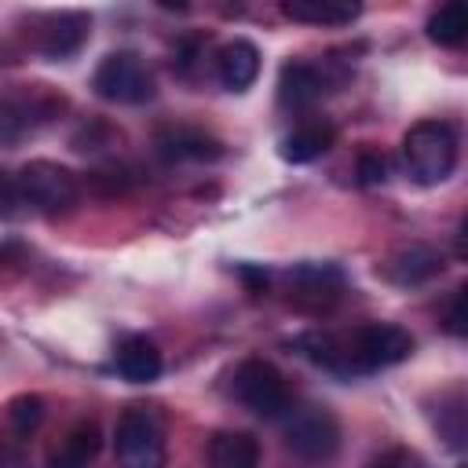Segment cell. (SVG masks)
Listing matches in <instances>:
<instances>
[{"label": "cell", "instance_id": "obj_1", "mask_svg": "<svg viewBox=\"0 0 468 468\" xmlns=\"http://www.w3.org/2000/svg\"><path fill=\"white\" fill-rule=\"evenodd\" d=\"M296 347L314 366L336 373V377H366L388 366H399L413 355V336L402 325L391 322H369L351 329L347 336L333 333H303L296 336Z\"/></svg>", "mask_w": 468, "mask_h": 468}, {"label": "cell", "instance_id": "obj_2", "mask_svg": "<svg viewBox=\"0 0 468 468\" xmlns=\"http://www.w3.org/2000/svg\"><path fill=\"white\" fill-rule=\"evenodd\" d=\"M402 165L406 176L420 186H435L450 179L457 165V135L442 121H417L402 135Z\"/></svg>", "mask_w": 468, "mask_h": 468}, {"label": "cell", "instance_id": "obj_3", "mask_svg": "<svg viewBox=\"0 0 468 468\" xmlns=\"http://www.w3.org/2000/svg\"><path fill=\"white\" fill-rule=\"evenodd\" d=\"M15 186L22 194V201L44 216H55V212H66L77 205L80 197V183L77 176L66 168V165H55V161H26L18 172H15Z\"/></svg>", "mask_w": 468, "mask_h": 468}, {"label": "cell", "instance_id": "obj_4", "mask_svg": "<svg viewBox=\"0 0 468 468\" xmlns=\"http://www.w3.org/2000/svg\"><path fill=\"white\" fill-rule=\"evenodd\" d=\"M117 468H165V431L154 410L132 406L121 413L113 431Z\"/></svg>", "mask_w": 468, "mask_h": 468}, {"label": "cell", "instance_id": "obj_5", "mask_svg": "<svg viewBox=\"0 0 468 468\" xmlns=\"http://www.w3.org/2000/svg\"><path fill=\"white\" fill-rule=\"evenodd\" d=\"M91 88L99 99L106 102H121V106H143L154 99V77L146 69V62L135 51H113L99 62Z\"/></svg>", "mask_w": 468, "mask_h": 468}, {"label": "cell", "instance_id": "obj_6", "mask_svg": "<svg viewBox=\"0 0 468 468\" xmlns=\"http://www.w3.org/2000/svg\"><path fill=\"white\" fill-rule=\"evenodd\" d=\"M230 391H234V399H238L245 410H252L256 417H282V413L289 410L285 377H282L267 358H245V362L234 369Z\"/></svg>", "mask_w": 468, "mask_h": 468}, {"label": "cell", "instance_id": "obj_7", "mask_svg": "<svg viewBox=\"0 0 468 468\" xmlns=\"http://www.w3.org/2000/svg\"><path fill=\"white\" fill-rule=\"evenodd\" d=\"M285 446L300 461H329L340 450V420L322 406H300L285 417Z\"/></svg>", "mask_w": 468, "mask_h": 468}, {"label": "cell", "instance_id": "obj_8", "mask_svg": "<svg viewBox=\"0 0 468 468\" xmlns=\"http://www.w3.org/2000/svg\"><path fill=\"white\" fill-rule=\"evenodd\" d=\"M285 282H289V303L307 314L329 311L344 289V274L333 263H296L285 274Z\"/></svg>", "mask_w": 468, "mask_h": 468}, {"label": "cell", "instance_id": "obj_9", "mask_svg": "<svg viewBox=\"0 0 468 468\" xmlns=\"http://www.w3.org/2000/svg\"><path fill=\"white\" fill-rule=\"evenodd\" d=\"M88 29H91V18L80 15V11H62V15H51L37 37V48L40 55L48 58H69L80 51V44L88 40Z\"/></svg>", "mask_w": 468, "mask_h": 468}, {"label": "cell", "instance_id": "obj_10", "mask_svg": "<svg viewBox=\"0 0 468 468\" xmlns=\"http://www.w3.org/2000/svg\"><path fill=\"white\" fill-rule=\"evenodd\" d=\"M439 271H442V256L431 245H402L380 263V274L395 285H420Z\"/></svg>", "mask_w": 468, "mask_h": 468}, {"label": "cell", "instance_id": "obj_11", "mask_svg": "<svg viewBox=\"0 0 468 468\" xmlns=\"http://www.w3.org/2000/svg\"><path fill=\"white\" fill-rule=\"evenodd\" d=\"M216 77L227 91H245L252 88V80L260 77V51L252 40H230L219 48L216 55Z\"/></svg>", "mask_w": 468, "mask_h": 468}, {"label": "cell", "instance_id": "obj_12", "mask_svg": "<svg viewBox=\"0 0 468 468\" xmlns=\"http://www.w3.org/2000/svg\"><path fill=\"white\" fill-rule=\"evenodd\" d=\"M333 143H336V128H333L329 121H311V124L292 128V132L282 139L278 154H282V161H289V165H307V161L322 157Z\"/></svg>", "mask_w": 468, "mask_h": 468}, {"label": "cell", "instance_id": "obj_13", "mask_svg": "<svg viewBox=\"0 0 468 468\" xmlns=\"http://www.w3.org/2000/svg\"><path fill=\"white\" fill-rule=\"evenodd\" d=\"M161 351L146 336H124L117 347V373L132 384H150L161 377Z\"/></svg>", "mask_w": 468, "mask_h": 468}, {"label": "cell", "instance_id": "obj_14", "mask_svg": "<svg viewBox=\"0 0 468 468\" xmlns=\"http://www.w3.org/2000/svg\"><path fill=\"white\" fill-rule=\"evenodd\" d=\"M431 424L446 439V446L468 450V391L464 388L442 391L435 410H431Z\"/></svg>", "mask_w": 468, "mask_h": 468}, {"label": "cell", "instance_id": "obj_15", "mask_svg": "<svg viewBox=\"0 0 468 468\" xmlns=\"http://www.w3.org/2000/svg\"><path fill=\"white\" fill-rule=\"evenodd\" d=\"M322 88H325L322 84V73L314 66H307V62H289L278 73V102L282 106L303 110V106H311V102L322 99Z\"/></svg>", "mask_w": 468, "mask_h": 468}, {"label": "cell", "instance_id": "obj_16", "mask_svg": "<svg viewBox=\"0 0 468 468\" xmlns=\"http://www.w3.org/2000/svg\"><path fill=\"white\" fill-rule=\"evenodd\" d=\"M208 468H260V442L249 431H216L208 439Z\"/></svg>", "mask_w": 468, "mask_h": 468}, {"label": "cell", "instance_id": "obj_17", "mask_svg": "<svg viewBox=\"0 0 468 468\" xmlns=\"http://www.w3.org/2000/svg\"><path fill=\"white\" fill-rule=\"evenodd\" d=\"M282 11L285 18L307 22V26H351L362 7L347 0H285Z\"/></svg>", "mask_w": 468, "mask_h": 468}, {"label": "cell", "instance_id": "obj_18", "mask_svg": "<svg viewBox=\"0 0 468 468\" xmlns=\"http://www.w3.org/2000/svg\"><path fill=\"white\" fill-rule=\"evenodd\" d=\"M428 40L442 48H457L468 40V4H442L428 15Z\"/></svg>", "mask_w": 468, "mask_h": 468}, {"label": "cell", "instance_id": "obj_19", "mask_svg": "<svg viewBox=\"0 0 468 468\" xmlns=\"http://www.w3.org/2000/svg\"><path fill=\"white\" fill-rule=\"evenodd\" d=\"M157 146H161V157L168 161H216L223 154V146L201 132H176V135H165Z\"/></svg>", "mask_w": 468, "mask_h": 468}, {"label": "cell", "instance_id": "obj_20", "mask_svg": "<svg viewBox=\"0 0 468 468\" xmlns=\"http://www.w3.org/2000/svg\"><path fill=\"white\" fill-rule=\"evenodd\" d=\"M99 446H102L99 424H95V420H80V424H73V428L66 431V439H62V446H58V453H55V457H62V461H73V464H84V468H88V464L95 461Z\"/></svg>", "mask_w": 468, "mask_h": 468}, {"label": "cell", "instance_id": "obj_21", "mask_svg": "<svg viewBox=\"0 0 468 468\" xmlns=\"http://www.w3.org/2000/svg\"><path fill=\"white\" fill-rule=\"evenodd\" d=\"M44 420V399L40 395H15L7 402V424L18 431V435H29L37 431Z\"/></svg>", "mask_w": 468, "mask_h": 468}, {"label": "cell", "instance_id": "obj_22", "mask_svg": "<svg viewBox=\"0 0 468 468\" xmlns=\"http://www.w3.org/2000/svg\"><path fill=\"white\" fill-rule=\"evenodd\" d=\"M388 179V157L380 150H362L358 154V183L362 186H377Z\"/></svg>", "mask_w": 468, "mask_h": 468}, {"label": "cell", "instance_id": "obj_23", "mask_svg": "<svg viewBox=\"0 0 468 468\" xmlns=\"http://www.w3.org/2000/svg\"><path fill=\"white\" fill-rule=\"evenodd\" d=\"M446 329L457 336H468V282L457 289V296L446 307Z\"/></svg>", "mask_w": 468, "mask_h": 468}, {"label": "cell", "instance_id": "obj_24", "mask_svg": "<svg viewBox=\"0 0 468 468\" xmlns=\"http://www.w3.org/2000/svg\"><path fill=\"white\" fill-rule=\"evenodd\" d=\"M366 468H424V461L413 450H406V446H391L380 457H373Z\"/></svg>", "mask_w": 468, "mask_h": 468}, {"label": "cell", "instance_id": "obj_25", "mask_svg": "<svg viewBox=\"0 0 468 468\" xmlns=\"http://www.w3.org/2000/svg\"><path fill=\"white\" fill-rule=\"evenodd\" d=\"M457 252H461V256H468V223L461 227V241H457Z\"/></svg>", "mask_w": 468, "mask_h": 468}, {"label": "cell", "instance_id": "obj_26", "mask_svg": "<svg viewBox=\"0 0 468 468\" xmlns=\"http://www.w3.org/2000/svg\"><path fill=\"white\" fill-rule=\"evenodd\" d=\"M457 468H468V464H457Z\"/></svg>", "mask_w": 468, "mask_h": 468}]
</instances>
